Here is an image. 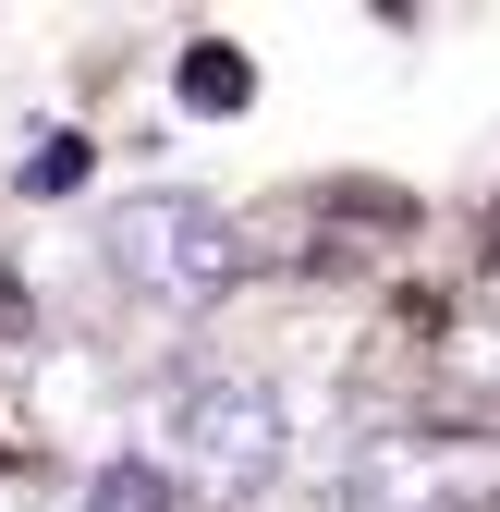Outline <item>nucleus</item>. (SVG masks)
<instances>
[{
    "instance_id": "nucleus-1",
    "label": "nucleus",
    "mask_w": 500,
    "mask_h": 512,
    "mask_svg": "<svg viewBox=\"0 0 500 512\" xmlns=\"http://www.w3.org/2000/svg\"><path fill=\"white\" fill-rule=\"evenodd\" d=\"M281 476V391L244 366H196L159 391V488L196 500H257Z\"/></svg>"
},
{
    "instance_id": "nucleus-2",
    "label": "nucleus",
    "mask_w": 500,
    "mask_h": 512,
    "mask_svg": "<svg viewBox=\"0 0 500 512\" xmlns=\"http://www.w3.org/2000/svg\"><path fill=\"white\" fill-rule=\"evenodd\" d=\"M98 256H110V281L122 293H147V305H208L244 281V244L208 196H183V183H147V196H122L98 220Z\"/></svg>"
},
{
    "instance_id": "nucleus-3",
    "label": "nucleus",
    "mask_w": 500,
    "mask_h": 512,
    "mask_svg": "<svg viewBox=\"0 0 500 512\" xmlns=\"http://www.w3.org/2000/svg\"><path fill=\"white\" fill-rule=\"evenodd\" d=\"M440 403L464 427H500V317H464V330L440 342Z\"/></svg>"
},
{
    "instance_id": "nucleus-4",
    "label": "nucleus",
    "mask_w": 500,
    "mask_h": 512,
    "mask_svg": "<svg viewBox=\"0 0 500 512\" xmlns=\"http://www.w3.org/2000/svg\"><path fill=\"white\" fill-rule=\"evenodd\" d=\"M244 98H257V74H244L232 37H196V49H183V110H244Z\"/></svg>"
},
{
    "instance_id": "nucleus-5",
    "label": "nucleus",
    "mask_w": 500,
    "mask_h": 512,
    "mask_svg": "<svg viewBox=\"0 0 500 512\" xmlns=\"http://www.w3.org/2000/svg\"><path fill=\"white\" fill-rule=\"evenodd\" d=\"M74 512H171V488H159V464H98L74 488Z\"/></svg>"
},
{
    "instance_id": "nucleus-6",
    "label": "nucleus",
    "mask_w": 500,
    "mask_h": 512,
    "mask_svg": "<svg viewBox=\"0 0 500 512\" xmlns=\"http://www.w3.org/2000/svg\"><path fill=\"white\" fill-rule=\"evenodd\" d=\"M74 183H86V135H49L25 159V196H74Z\"/></svg>"
}]
</instances>
